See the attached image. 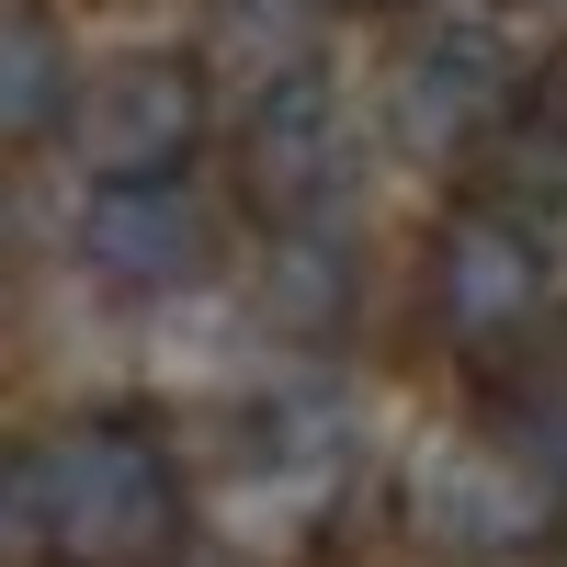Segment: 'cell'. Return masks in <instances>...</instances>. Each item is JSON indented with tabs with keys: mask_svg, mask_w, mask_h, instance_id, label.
Segmentation results:
<instances>
[{
	"mask_svg": "<svg viewBox=\"0 0 567 567\" xmlns=\"http://www.w3.org/2000/svg\"><path fill=\"white\" fill-rule=\"evenodd\" d=\"M12 477H23V523L45 567H171L182 523H194L182 454L136 409H91L69 432H45Z\"/></svg>",
	"mask_w": 567,
	"mask_h": 567,
	"instance_id": "obj_1",
	"label": "cell"
},
{
	"mask_svg": "<svg viewBox=\"0 0 567 567\" xmlns=\"http://www.w3.org/2000/svg\"><path fill=\"white\" fill-rule=\"evenodd\" d=\"M58 125L91 182H182V159L205 148V69L182 45H125L69 80Z\"/></svg>",
	"mask_w": 567,
	"mask_h": 567,
	"instance_id": "obj_2",
	"label": "cell"
},
{
	"mask_svg": "<svg viewBox=\"0 0 567 567\" xmlns=\"http://www.w3.org/2000/svg\"><path fill=\"white\" fill-rule=\"evenodd\" d=\"M556 296L545 272V239L511 205H454L432 227V250H420V307H432V329L454 352H511L534 341V318Z\"/></svg>",
	"mask_w": 567,
	"mask_h": 567,
	"instance_id": "obj_3",
	"label": "cell"
},
{
	"mask_svg": "<svg viewBox=\"0 0 567 567\" xmlns=\"http://www.w3.org/2000/svg\"><path fill=\"white\" fill-rule=\"evenodd\" d=\"M511 114H523V58H511L488 23H432L398 58V80H386V125H398V148H420V159L488 148Z\"/></svg>",
	"mask_w": 567,
	"mask_h": 567,
	"instance_id": "obj_4",
	"label": "cell"
},
{
	"mask_svg": "<svg viewBox=\"0 0 567 567\" xmlns=\"http://www.w3.org/2000/svg\"><path fill=\"white\" fill-rule=\"evenodd\" d=\"M239 182L272 227H341V182H352V114L329 103V80H261L250 125H239Z\"/></svg>",
	"mask_w": 567,
	"mask_h": 567,
	"instance_id": "obj_5",
	"label": "cell"
},
{
	"mask_svg": "<svg viewBox=\"0 0 567 567\" xmlns=\"http://www.w3.org/2000/svg\"><path fill=\"white\" fill-rule=\"evenodd\" d=\"M216 250V227L194 205V182H91L80 205V272H103L114 296H171Z\"/></svg>",
	"mask_w": 567,
	"mask_h": 567,
	"instance_id": "obj_6",
	"label": "cell"
},
{
	"mask_svg": "<svg viewBox=\"0 0 567 567\" xmlns=\"http://www.w3.org/2000/svg\"><path fill=\"white\" fill-rule=\"evenodd\" d=\"M363 296V250L352 227H272L261 239V318L284 341H341Z\"/></svg>",
	"mask_w": 567,
	"mask_h": 567,
	"instance_id": "obj_7",
	"label": "cell"
},
{
	"mask_svg": "<svg viewBox=\"0 0 567 567\" xmlns=\"http://www.w3.org/2000/svg\"><path fill=\"white\" fill-rule=\"evenodd\" d=\"M69 34L45 0H0V148H34L69 114Z\"/></svg>",
	"mask_w": 567,
	"mask_h": 567,
	"instance_id": "obj_8",
	"label": "cell"
},
{
	"mask_svg": "<svg viewBox=\"0 0 567 567\" xmlns=\"http://www.w3.org/2000/svg\"><path fill=\"white\" fill-rule=\"evenodd\" d=\"M420 499H432V523H443L454 545H523L534 511H545L511 465H454V454L432 465V488H420Z\"/></svg>",
	"mask_w": 567,
	"mask_h": 567,
	"instance_id": "obj_9",
	"label": "cell"
},
{
	"mask_svg": "<svg viewBox=\"0 0 567 567\" xmlns=\"http://www.w3.org/2000/svg\"><path fill=\"white\" fill-rule=\"evenodd\" d=\"M499 465L523 477L534 499H567V363H545V374H523V386L499 398Z\"/></svg>",
	"mask_w": 567,
	"mask_h": 567,
	"instance_id": "obj_10",
	"label": "cell"
},
{
	"mask_svg": "<svg viewBox=\"0 0 567 567\" xmlns=\"http://www.w3.org/2000/svg\"><path fill=\"white\" fill-rule=\"evenodd\" d=\"M216 45L261 80H296L307 69V45H318V0H216Z\"/></svg>",
	"mask_w": 567,
	"mask_h": 567,
	"instance_id": "obj_11",
	"label": "cell"
},
{
	"mask_svg": "<svg viewBox=\"0 0 567 567\" xmlns=\"http://www.w3.org/2000/svg\"><path fill=\"white\" fill-rule=\"evenodd\" d=\"M511 125L534 136V171H545L556 194H567V80H545V91H523V114H511Z\"/></svg>",
	"mask_w": 567,
	"mask_h": 567,
	"instance_id": "obj_12",
	"label": "cell"
},
{
	"mask_svg": "<svg viewBox=\"0 0 567 567\" xmlns=\"http://www.w3.org/2000/svg\"><path fill=\"white\" fill-rule=\"evenodd\" d=\"M374 12H443V0H374Z\"/></svg>",
	"mask_w": 567,
	"mask_h": 567,
	"instance_id": "obj_13",
	"label": "cell"
},
{
	"mask_svg": "<svg viewBox=\"0 0 567 567\" xmlns=\"http://www.w3.org/2000/svg\"><path fill=\"white\" fill-rule=\"evenodd\" d=\"M556 12H567V0H556Z\"/></svg>",
	"mask_w": 567,
	"mask_h": 567,
	"instance_id": "obj_14",
	"label": "cell"
},
{
	"mask_svg": "<svg viewBox=\"0 0 567 567\" xmlns=\"http://www.w3.org/2000/svg\"><path fill=\"white\" fill-rule=\"evenodd\" d=\"M556 567H567V556H556Z\"/></svg>",
	"mask_w": 567,
	"mask_h": 567,
	"instance_id": "obj_15",
	"label": "cell"
}]
</instances>
